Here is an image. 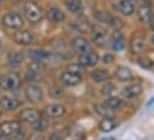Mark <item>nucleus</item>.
I'll use <instances>...</instances> for the list:
<instances>
[{"mask_svg": "<svg viewBox=\"0 0 154 140\" xmlns=\"http://www.w3.org/2000/svg\"><path fill=\"white\" fill-rule=\"evenodd\" d=\"M24 14L31 24H38L44 17V12L35 1H28L24 5Z\"/></svg>", "mask_w": 154, "mask_h": 140, "instance_id": "obj_1", "label": "nucleus"}, {"mask_svg": "<svg viewBox=\"0 0 154 140\" xmlns=\"http://www.w3.org/2000/svg\"><path fill=\"white\" fill-rule=\"evenodd\" d=\"M20 87L19 75L16 72H5L0 75V88L7 92H14Z\"/></svg>", "mask_w": 154, "mask_h": 140, "instance_id": "obj_2", "label": "nucleus"}, {"mask_svg": "<svg viewBox=\"0 0 154 140\" xmlns=\"http://www.w3.org/2000/svg\"><path fill=\"white\" fill-rule=\"evenodd\" d=\"M2 24L4 26H6L7 29H12V30H19L23 28L24 25V20L22 18L20 14H18L17 12H7L4 14L2 17Z\"/></svg>", "mask_w": 154, "mask_h": 140, "instance_id": "obj_3", "label": "nucleus"}, {"mask_svg": "<svg viewBox=\"0 0 154 140\" xmlns=\"http://www.w3.org/2000/svg\"><path fill=\"white\" fill-rule=\"evenodd\" d=\"M20 130L19 121L11 120V121H4L0 124V137L2 138H10L12 136H16V133Z\"/></svg>", "mask_w": 154, "mask_h": 140, "instance_id": "obj_4", "label": "nucleus"}, {"mask_svg": "<svg viewBox=\"0 0 154 140\" xmlns=\"http://www.w3.org/2000/svg\"><path fill=\"white\" fill-rule=\"evenodd\" d=\"M112 7L118 13L125 17H130L136 10V2L135 0H119L115 5H112Z\"/></svg>", "mask_w": 154, "mask_h": 140, "instance_id": "obj_5", "label": "nucleus"}, {"mask_svg": "<svg viewBox=\"0 0 154 140\" xmlns=\"http://www.w3.org/2000/svg\"><path fill=\"white\" fill-rule=\"evenodd\" d=\"M71 45H72V49L77 54H79V55H82V54L93 51L92 44L85 37H75V38H73Z\"/></svg>", "mask_w": 154, "mask_h": 140, "instance_id": "obj_6", "label": "nucleus"}, {"mask_svg": "<svg viewBox=\"0 0 154 140\" xmlns=\"http://www.w3.org/2000/svg\"><path fill=\"white\" fill-rule=\"evenodd\" d=\"M91 37L92 40L96 45L98 46H104L108 42V32L104 28L99 26V25H92V30H91Z\"/></svg>", "mask_w": 154, "mask_h": 140, "instance_id": "obj_7", "label": "nucleus"}, {"mask_svg": "<svg viewBox=\"0 0 154 140\" xmlns=\"http://www.w3.org/2000/svg\"><path fill=\"white\" fill-rule=\"evenodd\" d=\"M25 98L31 104H37L43 100V90L37 84H29L25 89Z\"/></svg>", "mask_w": 154, "mask_h": 140, "instance_id": "obj_8", "label": "nucleus"}, {"mask_svg": "<svg viewBox=\"0 0 154 140\" xmlns=\"http://www.w3.org/2000/svg\"><path fill=\"white\" fill-rule=\"evenodd\" d=\"M13 40L18 45L28 46V45H30L35 42V36L32 35V32H30L28 30H18L13 35Z\"/></svg>", "mask_w": 154, "mask_h": 140, "instance_id": "obj_9", "label": "nucleus"}, {"mask_svg": "<svg viewBox=\"0 0 154 140\" xmlns=\"http://www.w3.org/2000/svg\"><path fill=\"white\" fill-rule=\"evenodd\" d=\"M18 118H19V120H22L23 122H25V124H31V125H32L34 122H36L39 118H41V113H39L37 109H34V108H25V109H23V110L19 113Z\"/></svg>", "mask_w": 154, "mask_h": 140, "instance_id": "obj_10", "label": "nucleus"}, {"mask_svg": "<svg viewBox=\"0 0 154 140\" xmlns=\"http://www.w3.org/2000/svg\"><path fill=\"white\" fill-rule=\"evenodd\" d=\"M98 61H99V55L94 51H90L78 56V62L81 67H93L98 63Z\"/></svg>", "mask_w": 154, "mask_h": 140, "instance_id": "obj_11", "label": "nucleus"}, {"mask_svg": "<svg viewBox=\"0 0 154 140\" xmlns=\"http://www.w3.org/2000/svg\"><path fill=\"white\" fill-rule=\"evenodd\" d=\"M45 17H47V19H48L49 22L55 23V24H59V23H61V22L65 20L66 14H65L63 11L60 10L59 7L53 6V7H49V8L45 11Z\"/></svg>", "mask_w": 154, "mask_h": 140, "instance_id": "obj_12", "label": "nucleus"}, {"mask_svg": "<svg viewBox=\"0 0 154 140\" xmlns=\"http://www.w3.org/2000/svg\"><path fill=\"white\" fill-rule=\"evenodd\" d=\"M65 113H66V108L62 105H59V104L48 105L44 108V114H45V116L51 118V119L61 118V116L65 115Z\"/></svg>", "mask_w": 154, "mask_h": 140, "instance_id": "obj_13", "label": "nucleus"}, {"mask_svg": "<svg viewBox=\"0 0 154 140\" xmlns=\"http://www.w3.org/2000/svg\"><path fill=\"white\" fill-rule=\"evenodd\" d=\"M61 81L65 86H68V87H75L78 84L81 83L82 78H81V75L79 74H73V72H69V71H63L61 74Z\"/></svg>", "mask_w": 154, "mask_h": 140, "instance_id": "obj_14", "label": "nucleus"}, {"mask_svg": "<svg viewBox=\"0 0 154 140\" xmlns=\"http://www.w3.org/2000/svg\"><path fill=\"white\" fill-rule=\"evenodd\" d=\"M90 77L94 83H105L111 78V75L106 69L99 68V69L92 70L90 74Z\"/></svg>", "mask_w": 154, "mask_h": 140, "instance_id": "obj_15", "label": "nucleus"}, {"mask_svg": "<svg viewBox=\"0 0 154 140\" xmlns=\"http://www.w3.org/2000/svg\"><path fill=\"white\" fill-rule=\"evenodd\" d=\"M115 77L119 82H129V81L134 80V75H133L131 70L125 66H118L116 68Z\"/></svg>", "mask_w": 154, "mask_h": 140, "instance_id": "obj_16", "label": "nucleus"}, {"mask_svg": "<svg viewBox=\"0 0 154 140\" xmlns=\"http://www.w3.org/2000/svg\"><path fill=\"white\" fill-rule=\"evenodd\" d=\"M142 92H143L142 86L139 84V83H134V84H130V86L125 87L122 90V94L127 99H134V98H137L139 95H141Z\"/></svg>", "mask_w": 154, "mask_h": 140, "instance_id": "obj_17", "label": "nucleus"}, {"mask_svg": "<svg viewBox=\"0 0 154 140\" xmlns=\"http://www.w3.org/2000/svg\"><path fill=\"white\" fill-rule=\"evenodd\" d=\"M119 122L115 120L114 118H104L103 120H100V122L98 124V128L100 132H104V133H108V132H111L114 131L115 128L118 127Z\"/></svg>", "mask_w": 154, "mask_h": 140, "instance_id": "obj_18", "label": "nucleus"}, {"mask_svg": "<svg viewBox=\"0 0 154 140\" xmlns=\"http://www.w3.org/2000/svg\"><path fill=\"white\" fill-rule=\"evenodd\" d=\"M146 49V40L143 37H133L131 42H130V50L133 54L137 55V54H141Z\"/></svg>", "mask_w": 154, "mask_h": 140, "instance_id": "obj_19", "label": "nucleus"}, {"mask_svg": "<svg viewBox=\"0 0 154 140\" xmlns=\"http://www.w3.org/2000/svg\"><path fill=\"white\" fill-rule=\"evenodd\" d=\"M20 106V102L14 99V98H10V96H2L0 98V108H2L4 110H14Z\"/></svg>", "mask_w": 154, "mask_h": 140, "instance_id": "obj_20", "label": "nucleus"}, {"mask_svg": "<svg viewBox=\"0 0 154 140\" xmlns=\"http://www.w3.org/2000/svg\"><path fill=\"white\" fill-rule=\"evenodd\" d=\"M110 46L114 51H123L125 49V40L124 37L121 35L119 32H116L110 38Z\"/></svg>", "mask_w": 154, "mask_h": 140, "instance_id": "obj_21", "label": "nucleus"}, {"mask_svg": "<svg viewBox=\"0 0 154 140\" xmlns=\"http://www.w3.org/2000/svg\"><path fill=\"white\" fill-rule=\"evenodd\" d=\"M153 13H152V7L151 5H146V6H139L137 8V18L141 23L147 24L149 23L151 18H152Z\"/></svg>", "mask_w": 154, "mask_h": 140, "instance_id": "obj_22", "label": "nucleus"}, {"mask_svg": "<svg viewBox=\"0 0 154 140\" xmlns=\"http://www.w3.org/2000/svg\"><path fill=\"white\" fill-rule=\"evenodd\" d=\"M65 6L71 13L77 14V16H81L84 12V5L81 0H66Z\"/></svg>", "mask_w": 154, "mask_h": 140, "instance_id": "obj_23", "label": "nucleus"}, {"mask_svg": "<svg viewBox=\"0 0 154 140\" xmlns=\"http://www.w3.org/2000/svg\"><path fill=\"white\" fill-rule=\"evenodd\" d=\"M93 17H94L98 22H100V23H105V24L110 25V23H111L114 16H112L110 12L105 11V10H97V11L93 12Z\"/></svg>", "mask_w": 154, "mask_h": 140, "instance_id": "obj_24", "label": "nucleus"}, {"mask_svg": "<svg viewBox=\"0 0 154 140\" xmlns=\"http://www.w3.org/2000/svg\"><path fill=\"white\" fill-rule=\"evenodd\" d=\"M28 56L32 61H43L49 57V52L45 51L44 49H31L28 50Z\"/></svg>", "mask_w": 154, "mask_h": 140, "instance_id": "obj_25", "label": "nucleus"}, {"mask_svg": "<svg viewBox=\"0 0 154 140\" xmlns=\"http://www.w3.org/2000/svg\"><path fill=\"white\" fill-rule=\"evenodd\" d=\"M7 61H8V64L13 66V67H17V66H20L23 62H24V55L22 52H11L8 54L7 56Z\"/></svg>", "mask_w": 154, "mask_h": 140, "instance_id": "obj_26", "label": "nucleus"}, {"mask_svg": "<svg viewBox=\"0 0 154 140\" xmlns=\"http://www.w3.org/2000/svg\"><path fill=\"white\" fill-rule=\"evenodd\" d=\"M93 109L97 114H99L103 118H112V110L109 109L106 106H104V104H94Z\"/></svg>", "mask_w": 154, "mask_h": 140, "instance_id": "obj_27", "label": "nucleus"}, {"mask_svg": "<svg viewBox=\"0 0 154 140\" xmlns=\"http://www.w3.org/2000/svg\"><path fill=\"white\" fill-rule=\"evenodd\" d=\"M75 29L81 34H86V32H91L92 25L87 19H78L75 22Z\"/></svg>", "mask_w": 154, "mask_h": 140, "instance_id": "obj_28", "label": "nucleus"}, {"mask_svg": "<svg viewBox=\"0 0 154 140\" xmlns=\"http://www.w3.org/2000/svg\"><path fill=\"white\" fill-rule=\"evenodd\" d=\"M121 105H122V100H121L119 98H117V96H109V98L104 101V106H106V107H108L109 109H111V110L119 108Z\"/></svg>", "mask_w": 154, "mask_h": 140, "instance_id": "obj_29", "label": "nucleus"}, {"mask_svg": "<svg viewBox=\"0 0 154 140\" xmlns=\"http://www.w3.org/2000/svg\"><path fill=\"white\" fill-rule=\"evenodd\" d=\"M48 125H49V122H48L47 118H42V116H41L36 122L32 124V128H34V131H36V132H44V131L47 130Z\"/></svg>", "mask_w": 154, "mask_h": 140, "instance_id": "obj_30", "label": "nucleus"}, {"mask_svg": "<svg viewBox=\"0 0 154 140\" xmlns=\"http://www.w3.org/2000/svg\"><path fill=\"white\" fill-rule=\"evenodd\" d=\"M43 70H44V66H43L42 61H31L29 64V68H28V71H31V72H35L38 75H41V72Z\"/></svg>", "mask_w": 154, "mask_h": 140, "instance_id": "obj_31", "label": "nucleus"}, {"mask_svg": "<svg viewBox=\"0 0 154 140\" xmlns=\"http://www.w3.org/2000/svg\"><path fill=\"white\" fill-rule=\"evenodd\" d=\"M116 90V86L112 82H105L103 84V87L100 88V93L103 95H106V96H110L111 94H114V92Z\"/></svg>", "mask_w": 154, "mask_h": 140, "instance_id": "obj_32", "label": "nucleus"}, {"mask_svg": "<svg viewBox=\"0 0 154 140\" xmlns=\"http://www.w3.org/2000/svg\"><path fill=\"white\" fill-rule=\"evenodd\" d=\"M49 94H50V96H51L53 99H60V98L63 95V89H62L61 87L54 86V87L50 89Z\"/></svg>", "mask_w": 154, "mask_h": 140, "instance_id": "obj_33", "label": "nucleus"}, {"mask_svg": "<svg viewBox=\"0 0 154 140\" xmlns=\"http://www.w3.org/2000/svg\"><path fill=\"white\" fill-rule=\"evenodd\" d=\"M123 25H124V23H123V20H122L121 18H118V17H116V16L112 17V20H111V23H110V26H111V28H114L116 31H118V30H121V29L123 28Z\"/></svg>", "mask_w": 154, "mask_h": 140, "instance_id": "obj_34", "label": "nucleus"}, {"mask_svg": "<svg viewBox=\"0 0 154 140\" xmlns=\"http://www.w3.org/2000/svg\"><path fill=\"white\" fill-rule=\"evenodd\" d=\"M66 71H69V72H73V74H81L82 72V67L80 64L77 63H72V64H68L66 67Z\"/></svg>", "mask_w": 154, "mask_h": 140, "instance_id": "obj_35", "label": "nucleus"}, {"mask_svg": "<svg viewBox=\"0 0 154 140\" xmlns=\"http://www.w3.org/2000/svg\"><path fill=\"white\" fill-rule=\"evenodd\" d=\"M139 64L145 69H152V67H153V62L151 60L146 58V57H140L139 58Z\"/></svg>", "mask_w": 154, "mask_h": 140, "instance_id": "obj_36", "label": "nucleus"}, {"mask_svg": "<svg viewBox=\"0 0 154 140\" xmlns=\"http://www.w3.org/2000/svg\"><path fill=\"white\" fill-rule=\"evenodd\" d=\"M102 62L104 64H112L115 62V56L112 54H105L103 57H102Z\"/></svg>", "mask_w": 154, "mask_h": 140, "instance_id": "obj_37", "label": "nucleus"}, {"mask_svg": "<svg viewBox=\"0 0 154 140\" xmlns=\"http://www.w3.org/2000/svg\"><path fill=\"white\" fill-rule=\"evenodd\" d=\"M48 140H65V139H63V137H61V136L57 134V133H51V134L49 136V139Z\"/></svg>", "mask_w": 154, "mask_h": 140, "instance_id": "obj_38", "label": "nucleus"}, {"mask_svg": "<svg viewBox=\"0 0 154 140\" xmlns=\"http://www.w3.org/2000/svg\"><path fill=\"white\" fill-rule=\"evenodd\" d=\"M152 0H135L136 4H139V6H146V5H151Z\"/></svg>", "mask_w": 154, "mask_h": 140, "instance_id": "obj_39", "label": "nucleus"}, {"mask_svg": "<svg viewBox=\"0 0 154 140\" xmlns=\"http://www.w3.org/2000/svg\"><path fill=\"white\" fill-rule=\"evenodd\" d=\"M28 140H44L43 139V137L42 136H39V134H32V136H30Z\"/></svg>", "mask_w": 154, "mask_h": 140, "instance_id": "obj_40", "label": "nucleus"}, {"mask_svg": "<svg viewBox=\"0 0 154 140\" xmlns=\"http://www.w3.org/2000/svg\"><path fill=\"white\" fill-rule=\"evenodd\" d=\"M149 24H151V29L154 31V14L152 16V18H151V20H149Z\"/></svg>", "mask_w": 154, "mask_h": 140, "instance_id": "obj_41", "label": "nucleus"}, {"mask_svg": "<svg viewBox=\"0 0 154 140\" xmlns=\"http://www.w3.org/2000/svg\"><path fill=\"white\" fill-rule=\"evenodd\" d=\"M154 104V98H152V99H151V100H149V101H148V104H147V106H148V107H149V106H152Z\"/></svg>", "mask_w": 154, "mask_h": 140, "instance_id": "obj_42", "label": "nucleus"}, {"mask_svg": "<svg viewBox=\"0 0 154 140\" xmlns=\"http://www.w3.org/2000/svg\"><path fill=\"white\" fill-rule=\"evenodd\" d=\"M102 140H115V138L114 137H106V138H104V139Z\"/></svg>", "mask_w": 154, "mask_h": 140, "instance_id": "obj_43", "label": "nucleus"}, {"mask_svg": "<svg viewBox=\"0 0 154 140\" xmlns=\"http://www.w3.org/2000/svg\"><path fill=\"white\" fill-rule=\"evenodd\" d=\"M151 40H152V43L154 44V36H152V38H151Z\"/></svg>", "mask_w": 154, "mask_h": 140, "instance_id": "obj_44", "label": "nucleus"}, {"mask_svg": "<svg viewBox=\"0 0 154 140\" xmlns=\"http://www.w3.org/2000/svg\"><path fill=\"white\" fill-rule=\"evenodd\" d=\"M1 115H2V113H1V110H0V116H1Z\"/></svg>", "mask_w": 154, "mask_h": 140, "instance_id": "obj_45", "label": "nucleus"}, {"mask_svg": "<svg viewBox=\"0 0 154 140\" xmlns=\"http://www.w3.org/2000/svg\"><path fill=\"white\" fill-rule=\"evenodd\" d=\"M0 46H1V42H0Z\"/></svg>", "mask_w": 154, "mask_h": 140, "instance_id": "obj_46", "label": "nucleus"}, {"mask_svg": "<svg viewBox=\"0 0 154 140\" xmlns=\"http://www.w3.org/2000/svg\"><path fill=\"white\" fill-rule=\"evenodd\" d=\"M0 2H1V0H0Z\"/></svg>", "mask_w": 154, "mask_h": 140, "instance_id": "obj_47", "label": "nucleus"}]
</instances>
